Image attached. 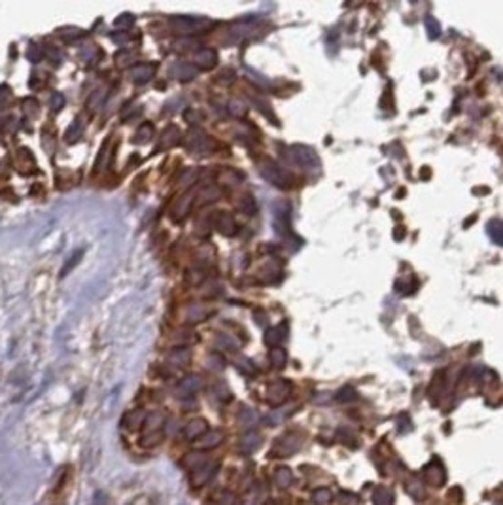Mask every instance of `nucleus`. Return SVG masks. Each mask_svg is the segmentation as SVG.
Wrapping results in <instances>:
<instances>
[{
	"mask_svg": "<svg viewBox=\"0 0 503 505\" xmlns=\"http://www.w3.org/2000/svg\"><path fill=\"white\" fill-rule=\"evenodd\" d=\"M130 57V53H121V55H118V64H121V67H125L127 64V59Z\"/></svg>",
	"mask_w": 503,
	"mask_h": 505,
	"instance_id": "7c9ffc66",
	"label": "nucleus"
},
{
	"mask_svg": "<svg viewBox=\"0 0 503 505\" xmlns=\"http://www.w3.org/2000/svg\"><path fill=\"white\" fill-rule=\"evenodd\" d=\"M284 335H280V331L278 330H269L267 333H265V344H269V346H273V348H276V343H278L280 339H282Z\"/></svg>",
	"mask_w": 503,
	"mask_h": 505,
	"instance_id": "5701e85b",
	"label": "nucleus"
},
{
	"mask_svg": "<svg viewBox=\"0 0 503 505\" xmlns=\"http://www.w3.org/2000/svg\"><path fill=\"white\" fill-rule=\"evenodd\" d=\"M220 195H222V191H220L216 186H208V187H205L203 191H199V193L195 195V201H197V205H206V203H212V201L220 199Z\"/></svg>",
	"mask_w": 503,
	"mask_h": 505,
	"instance_id": "ddd939ff",
	"label": "nucleus"
},
{
	"mask_svg": "<svg viewBox=\"0 0 503 505\" xmlns=\"http://www.w3.org/2000/svg\"><path fill=\"white\" fill-rule=\"evenodd\" d=\"M271 362H273L274 367H278V369L284 367V365H286V350L280 348V346L271 350Z\"/></svg>",
	"mask_w": 503,
	"mask_h": 505,
	"instance_id": "412c9836",
	"label": "nucleus"
},
{
	"mask_svg": "<svg viewBox=\"0 0 503 505\" xmlns=\"http://www.w3.org/2000/svg\"><path fill=\"white\" fill-rule=\"evenodd\" d=\"M203 386V381H201V377L197 375H191V377H186L184 381L178 384V396H193V393H197Z\"/></svg>",
	"mask_w": 503,
	"mask_h": 505,
	"instance_id": "1a4fd4ad",
	"label": "nucleus"
},
{
	"mask_svg": "<svg viewBox=\"0 0 503 505\" xmlns=\"http://www.w3.org/2000/svg\"><path fill=\"white\" fill-rule=\"evenodd\" d=\"M206 314H208V309H205V306L201 305H191L186 312V322H189V324L201 322V320L206 318Z\"/></svg>",
	"mask_w": 503,
	"mask_h": 505,
	"instance_id": "f3484780",
	"label": "nucleus"
},
{
	"mask_svg": "<svg viewBox=\"0 0 503 505\" xmlns=\"http://www.w3.org/2000/svg\"><path fill=\"white\" fill-rule=\"evenodd\" d=\"M40 55H42V51L38 50V48H36V46H34V44H31V48L27 50V57H29V59H31L32 62H36L38 59H40Z\"/></svg>",
	"mask_w": 503,
	"mask_h": 505,
	"instance_id": "bb28decb",
	"label": "nucleus"
},
{
	"mask_svg": "<svg viewBox=\"0 0 503 505\" xmlns=\"http://www.w3.org/2000/svg\"><path fill=\"white\" fill-rule=\"evenodd\" d=\"M154 72H156V67H154V64H137L135 69L130 70L133 81H137V83H146V81L154 76Z\"/></svg>",
	"mask_w": 503,
	"mask_h": 505,
	"instance_id": "f8f14e48",
	"label": "nucleus"
},
{
	"mask_svg": "<svg viewBox=\"0 0 503 505\" xmlns=\"http://www.w3.org/2000/svg\"><path fill=\"white\" fill-rule=\"evenodd\" d=\"M180 142V131L176 129V127H168L167 131L163 133V138H161V146L159 148H172L176 144Z\"/></svg>",
	"mask_w": 503,
	"mask_h": 505,
	"instance_id": "a211bd4d",
	"label": "nucleus"
},
{
	"mask_svg": "<svg viewBox=\"0 0 503 505\" xmlns=\"http://www.w3.org/2000/svg\"><path fill=\"white\" fill-rule=\"evenodd\" d=\"M426 31H428V36L431 38V40L439 38L441 36V25H439V21L435 17H431V15H428V17H426Z\"/></svg>",
	"mask_w": 503,
	"mask_h": 505,
	"instance_id": "aec40b11",
	"label": "nucleus"
},
{
	"mask_svg": "<svg viewBox=\"0 0 503 505\" xmlns=\"http://www.w3.org/2000/svg\"><path fill=\"white\" fill-rule=\"evenodd\" d=\"M293 157L297 159V163L307 170H316L320 168V159H318L316 151L307 146H293Z\"/></svg>",
	"mask_w": 503,
	"mask_h": 505,
	"instance_id": "7ed1b4c3",
	"label": "nucleus"
},
{
	"mask_svg": "<svg viewBox=\"0 0 503 505\" xmlns=\"http://www.w3.org/2000/svg\"><path fill=\"white\" fill-rule=\"evenodd\" d=\"M193 203H195V195H193V193H186V195H184V197L180 199V203L176 205V208L172 210V219H174V222H182V219L186 218Z\"/></svg>",
	"mask_w": 503,
	"mask_h": 505,
	"instance_id": "9d476101",
	"label": "nucleus"
},
{
	"mask_svg": "<svg viewBox=\"0 0 503 505\" xmlns=\"http://www.w3.org/2000/svg\"><path fill=\"white\" fill-rule=\"evenodd\" d=\"M81 129H83V123H81L80 119H78V121H76V129H74V125H72V127H70V131L67 133V140H69V138L72 137V133H74V140H76V138L80 137Z\"/></svg>",
	"mask_w": 503,
	"mask_h": 505,
	"instance_id": "c85d7f7f",
	"label": "nucleus"
},
{
	"mask_svg": "<svg viewBox=\"0 0 503 505\" xmlns=\"http://www.w3.org/2000/svg\"><path fill=\"white\" fill-rule=\"evenodd\" d=\"M133 15H129V13H125V15H121V17H118L116 19V25L119 27V29H125V27H130L133 25Z\"/></svg>",
	"mask_w": 503,
	"mask_h": 505,
	"instance_id": "a878e982",
	"label": "nucleus"
},
{
	"mask_svg": "<svg viewBox=\"0 0 503 505\" xmlns=\"http://www.w3.org/2000/svg\"><path fill=\"white\" fill-rule=\"evenodd\" d=\"M206 431H208V424H206L203 418H195L189 424H186L182 433H184V437H186L187 441H197V439H201V437L205 435Z\"/></svg>",
	"mask_w": 503,
	"mask_h": 505,
	"instance_id": "39448f33",
	"label": "nucleus"
},
{
	"mask_svg": "<svg viewBox=\"0 0 503 505\" xmlns=\"http://www.w3.org/2000/svg\"><path fill=\"white\" fill-rule=\"evenodd\" d=\"M288 393H290V384L286 381L274 382V384L269 386V401L273 405H278V403H282L288 398Z\"/></svg>",
	"mask_w": 503,
	"mask_h": 505,
	"instance_id": "0eeeda50",
	"label": "nucleus"
},
{
	"mask_svg": "<svg viewBox=\"0 0 503 505\" xmlns=\"http://www.w3.org/2000/svg\"><path fill=\"white\" fill-rule=\"evenodd\" d=\"M189 360H191V352L187 348H176L170 354V358H168V362L172 363V365H178V367H186L187 363H189Z\"/></svg>",
	"mask_w": 503,
	"mask_h": 505,
	"instance_id": "2eb2a0df",
	"label": "nucleus"
},
{
	"mask_svg": "<svg viewBox=\"0 0 503 505\" xmlns=\"http://www.w3.org/2000/svg\"><path fill=\"white\" fill-rule=\"evenodd\" d=\"M217 62V53L210 48H205V50H199L195 53V64L203 70L214 69Z\"/></svg>",
	"mask_w": 503,
	"mask_h": 505,
	"instance_id": "423d86ee",
	"label": "nucleus"
},
{
	"mask_svg": "<svg viewBox=\"0 0 503 505\" xmlns=\"http://www.w3.org/2000/svg\"><path fill=\"white\" fill-rule=\"evenodd\" d=\"M10 99V91H8V87L4 85V87H0V104H4V100H8Z\"/></svg>",
	"mask_w": 503,
	"mask_h": 505,
	"instance_id": "c756f323",
	"label": "nucleus"
},
{
	"mask_svg": "<svg viewBox=\"0 0 503 505\" xmlns=\"http://www.w3.org/2000/svg\"><path fill=\"white\" fill-rule=\"evenodd\" d=\"M174 74H176V78H178V80L187 81V80H193V78H195L197 70H195V67H193V64H189V62H180V64H176V69H174Z\"/></svg>",
	"mask_w": 503,
	"mask_h": 505,
	"instance_id": "dca6fc26",
	"label": "nucleus"
},
{
	"mask_svg": "<svg viewBox=\"0 0 503 505\" xmlns=\"http://www.w3.org/2000/svg\"><path fill=\"white\" fill-rule=\"evenodd\" d=\"M238 210L248 214V216H254L257 212V203H255V199L252 195H244L243 199H240V203H238Z\"/></svg>",
	"mask_w": 503,
	"mask_h": 505,
	"instance_id": "6ab92c4d",
	"label": "nucleus"
},
{
	"mask_svg": "<svg viewBox=\"0 0 503 505\" xmlns=\"http://www.w3.org/2000/svg\"><path fill=\"white\" fill-rule=\"evenodd\" d=\"M222 439H224L222 431H206V433L201 437V439H197V441H195V447H197L199 450L212 449V447H216V445L222 443Z\"/></svg>",
	"mask_w": 503,
	"mask_h": 505,
	"instance_id": "9b49d317",
	"label": "nucleus"
},
{
	"mask_svg": "<svg viewBox=\"0 0 503 505\" xmlns=\"http://www.w3.org/2000/svg\"><path fill=\"white\" fill-rule=\"evenodd\" d=\"M172 25L178 29V32H199L205 25H208L206 19H195V17H180L172 19Z\"/></svg>",
	"mask_w": 503,
	"mask_h": 505,
	"instance_id": "20e7f679",
	"label": "nucleus"
},
{
	"mask_svg": "<svg viewBox=\"0 0 503 505\" xmlns=\"http://www.w3.org/2000/svg\"><path fill=\"white\" fill-rule=\"evenodd\" d=\"M102 99H104V91L102 89H99L97 93H93L91 95V99L87 100V106H91V108H97L102 102Z\"/></svg>",
	"mask_w": 503,
	"mask_h": 505,
	"instance_id": "393cba45",
	"label": "nucleus"
},
{
	"mask_svg": "<svg viewBox=\"0 0 503 505\" xmlns=\"http://www.w3.org/2000/svg\"><path fill=\"white\" fill-rule=\"evenodd\" d=\"M229 110L235 116H243L244 112H246V108H243V104L238 102V100H231V104H229Z\"/></svg>",
	"mask_w": 503,
	"mask_h": 505,
	"instance_id": "cd10ccee",
	"label": "nucleus"
},
{
	"mask_svg": "<svg viewBox=\"0 0 503 505\" xmlns=\"http://www.w3.org/2000/svg\"><path fill=\"white\" fill-rule=\"evenodd\" d=\"M259 174L269 184H273V186L280 187V189L290 187V176H288V172L282 167H278L274 161H271V159H263L259 163Z\"/></svg>",
	"mask_w": 503,
	"mask_h": 505,
	"instance_id": "f257e3e1",
	"label": "nucleus"
},
{
	"mask_svg": "<svg viewBox=\"0 0 503 505\" xmlns=\"http://www.w3.org/2000/svg\"><path fill=\"white\" fill-rule=\"evenodd\" d=\"M486 233H488V237L494 240L496 244L503 246V222L499 219H492L488 227H486Z\"/></svg>",
	"mask_w": 503,
	"mask_h": 505,
	"instance_id": "4468645a",
	"label": "nucleus"
},
{
	"mask_svg": "<svg viewBox=\"0 0 503 505\" xmlns=\"http://www.w3.org/2000/svg\"><path fill=\"white\" fill-rule=\"evenodd\" d=\"M151 133H154V127H151V125H149V123H144L142 127L138 129L137 137H135V142H137V144L148 142L149 137H151Z\"/></svg>",
	"mask_w": 503,
	"mask_h": 505,
	"instance_id": "4be33fe9",
	"label": "nucleus"
},
{
	"mask_svg": "<svg viewBox=\"0 0 503 505\" xmlns=\"http://www.w3.org/2000/svg\"><path fill=\"white\" fill-rule=\"evenodd\" d=\"M186 148L191 153H212L216 150V142L212 140L206 133L193 131L189 137L186 138Z\"/></svg>",
	"mask_w": 503,
	"mask_h": 505,
	"instance_id": "f03ea898",
	"label": "nucleus"
},
{
	"mask_svg": "<svg viewBox=\"0 0 503 505\" xmlns=\"http://www.w3.org/2000/svg\"><path fill=\"white\" fill-rule=\"evenodd\" d=\"M216 227H217V231H220L222 235H225V237H231V235H235L236 233L235 219H233V216L227 214V212L216 214Z\"/></svg>",
	"mask_w": 503,
	"mask_h": 505,
	"instance_id": "6e6552de",
	"label": "nucleus"
},
{
	"mask_svg": "<svg viewBox=\"0 0 503 505\" xmlns=\"http://www.w3.org/2000/svg\"><path fill=\"white\" fill-rule=\"evenodd\" d=\"M375 499L379 501V505H382V501H386V505H391L393 496H391V492L388 488H382V490H379V492L375 494Z\"/></svg>",
	"mask_w": 503,
	"mask_h": 505,
	"instance_id": "b1692460",
	"label": "nucleus"
}]
</instances>
